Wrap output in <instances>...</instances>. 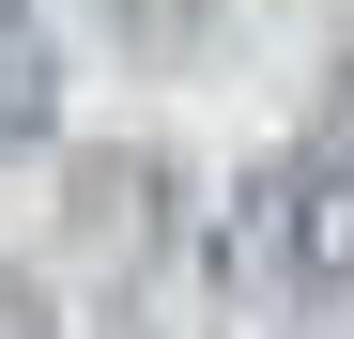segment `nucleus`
Here are the masks:
<instances>
[{"label": "nucleus", "instance_id": "1", "mask_svg": "<svg viewBox=\"0 0 354 339\" xmlns=\"http://www.w3.org/2000/svg\"><path fill=\"white\" fill-rule=\"evenodd\" d=\"M277 262L308 277V293H354V154H308L277 185Z\"/></svg>", "mask_w": 354, "mask_h": 339}, {"label": "nucleus", "instance_id": "2", "mask_svg": "<svg viewBox=\"0 0 354 339\" xmlns=\"http://www.w3.org/2000/svg\"><path fill=\"white\" fill-rule=\"evenodd\" d=\"M46 124H62V62H46V31L0 0V154H31Z\"/></svg>", "mask_w": 354, "mask_h": 339}]
</instances>
